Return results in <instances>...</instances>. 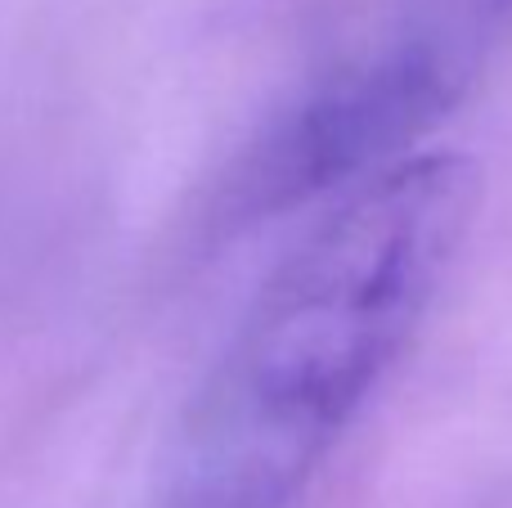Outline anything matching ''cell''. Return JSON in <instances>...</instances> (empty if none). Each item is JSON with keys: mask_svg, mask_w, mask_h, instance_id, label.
Returning <instances> with one entry per match:
<instances>
[{"mask_svg": "<svg viewBox=\"0 0 512 508\" xmlns=\"http://www.w3.org/2000/svg\"><path fill=\"white\" fill-rule=\"evenodd\" d=\"M490 14H512V0H481Z\"/></svg>", "mask_w": 512, "mask_h": 508, "instance_id": "cell-3", "label": "cell"}, {"mask_svg": "<svg viewBox=\"0 0 512 508\" xmlns=\"http://www.w3.org/2000/svg\"><path fill=\"white\" fill-rule=\"evenodd\" d=\"M463 59L436 36H405L324 77L239 153L212 203L216 230L270 221L333 185H360L391 167L459 99Z\"/></svg>", "mask_w": 512, "mask_h": 508, "instance_id": "cell-2", "label": "cell"}, {"mask_svg": "<svg viewBox=\"0 0 512 508\" xmlns=\"http://www.w3.org/2000/svg\"><path fill=\"white\" fill-rule=\"evenodd\" d=\"M481 207V167L414 153L279 261L171 459L167 508H288L432 311Z\"/></svg>", "mask_w": 512, "mask_h": 508, "instance_id": "cell-1", "label": "cell"}]
</instances>
